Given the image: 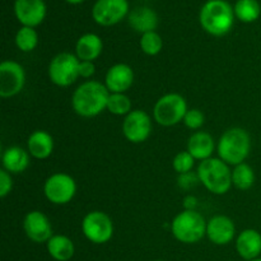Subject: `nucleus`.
I'll use <instances>...</instances> for the list:
<instances>
[{
    "mask_svg": "<svg viewBox=\"0 0 261 261\" xmlns=\"http://www.w3.org/2000/svg\"><path fill=\"white\" fill-rule=\"evenodd\" d=\"M129 24L133 30L142 35L153 32L158 25L157 13L148 7L135 8L129 14Z\"/></svg>",
    "mask_w": 261,
    "mask_h": 261,
    "instance_id": "nucleus-19",
    "label": "nucleus"
},
{
    "mask_svg": "<svg viewBox=\"0 0 261 261\" xmlns=\"http://www.w3.org/2000/svg\"><path fill=\"white\" fill-rule=\"evenodd\" d=\"M194 162H195V158H194L188 150H186V152H180L175 155V158H173V170H175L178 175L191 172V170H193L194 167Z\"/></svg>",
    "mask_w": 261,
    "mask_h": 261,
    "instance_id": "nucleus-29",
    "label": "nucleus"
},
{
    "mask_svg": "<svg viewBox=\"0 0 261 261\" xmlns=\"http://www.w3.org/2000/svg\"><path fill=\"white\" fill-rule=\"evenodd\" d=\"M251 140L249 133L241 127H231L218 142V155L227 165L237 166L245 162L250 153Z\"/></svg>",
    "mask_w": 261,
    "mask_h": 261,
    "instance_id": "nucleus-3",
    "label": "nucleus"
},
{
    "mask_svg": "<svg viewBox=\"0 0 261 261\" xmlns=\"http://www.w3.org/2000/svg\"><path fill=\"white\" fill-rule=\"evenodd\" d=\"M13 188V180L12 176L8 171H5L4 168L0 170V198L4 199L8 194L12 191Z\"/></svg>",
    "mask_w": 261,
    "mask_h": 261,
    "instance_id": "nucleus-32",
    "label": "nucleus"
},
{
    "mask_svg": "<svg viewBox=\"0 0 261 261\" xmlns=\"http://www.w3.org/2000/svg\"><path fill=\"white\" fill-rule=\"evenodd\" d=\"M23 228L31 241L36 244L47 242L53 234V227L47 217L40 211H33L27 213L23 221Z\"/></svg>",
    "mask_w": 261,
    "mask_h": 261,
    "instance_id": "nucleus-14",
    "label": "nucleus"
},
{
    "mask_svg": "<svg viewBox=\"0 0 261 261\" xmlns=\"http://www.w3.org/2000/svg\"><path fill=\"white\" fill-rule=\"evenodd\" d=\"M214 140L209 133L196 132L189 138L188 152L193 155L195 160L205 161L212 158L214 152Z\"/></svg>",
    "mask_w": 261,
    "mask_h": 261,
    "instance_id": "nucleus-18",
    "label": "nucleus"
},
{
    "mask_svg": "<svg viewBox=\"0 0 261 261\" xmlns=\"http://www.w3.org/2000/svg\"><path fill=\"white\" fill-rule=\"evenodd\" d=\"M255 182L254 170L247 163L234 166L232 171V185L236 186L240 190H249Z\"/></svg>",
    "mask_w": 261,
    "mask_h": 261,
    "instance_id": "nucleus-25",
    "label": "nucleus"
},
{
    "mask_svg": "<svg viewBox=\"0 0 261 261\" xmlns=\"http://www.w3.org/2000/svg\"><path fill=\"white\" fill-rule=\"evenodd\" d=\"M173 237L182 244H196L206 234V222L195 211H182L171 223Z\"/></svg>",
    "mask_w": 261,
    "mask_h": 261,
    "instance_id": "nucleus-5",
    "label": "nucleus"
},
{
    "mask_svg": "<svg viewBox=\"0 0 261 261\" xmlns=\"http://www.w3.org/2000/svg\"><path fill=\"white\" fill-rule=\"evenodd\" d=\"M43 193L50 203L55 205H65L75 195L76 184L68 173H54L45 181Z\"/></svg>",
    "mask_w": 261,
    "mask_h": 261,
    "instance_id": "nucleus-9",
    "label": "nucleus"
},
{
    "mask_svg": "<svg viewBox=\"0 0 261 261\" xmlns=\"http://www.w3.org/2000/svg\"><path fill=\"white\" fill-rule=\"evenodd\" d=\"M236 227L233 221L226 216H216L206 223V236L214 245H228L234 239Z\"/></svg>",
    "mask_w": 261,
    "mask_h": 261,
    "instance_id": "nucleus-15",
    "label": "nucleus"
},
{
    "mask_svg": "<svg viewBox=\"0 0 261 261\" xmlns=\"http://www.w3.org/2000/svg\"><path fill=\"white\" fill-rule=\"evenodd\" d=\"M38 43V35L32 27L19 28L15 35V45L23 53H31L36 48Z\"/></svg>",
    "mask_w": 261,
    "mask_h": 261,
    "instance_id": "nucleus-26",
    "label": "nucleus"
},
{
    "mask_svg": "<svg viewBox=\"0 0 261 261\" xmlns=\"http://www.w3.org/2000/svg\"><path fill=\"white\" fill-rule=\"evenodd\" d=\"M198 182H200L198 173L194 175L193 172L182 173V175L178 176V180H177L178 186H180L182 190H190V189H193L194 186L198 185Z\"/></svg>",
    "mask_w": 261,
    "mask_h": 261,
    "instance_id": "nucleus-31",
    "label": "nucleus"
},
{
    "mask_svg": "<svg viewBox=\"0 0 261 261\" xmlns=\"http://www.w3.org/2000/svg\"><path fill=\"white\" fill-rule=\"evenodd\" d=\"M236 250L242 259L251 261L261 254V234L256 229H245L237 236Z\"/></svg>",
    "mask_w": 261,
    "mask_h": 261,
    "instance_id": "nucleus-17",
    "label": "nucleus"
},
{
    "mask_svg": "<svg viewBox=\"0 0 261 261\" xmlns=\"http://www.w3.org/2000/svg\"><path fill=\"white\" fill-rule=\"evenodd\" d=\"M110 91L105 84L97 81H88L74 91L71 106L79 116L94 117L107 109Z\"/></svg>",
    "mask_w": 261,
    "mask_h": 261,
    "instance_id": "nucleus-1",
    "label": "nucleus"
},
{
    "mask_svg": "<svg viewBox=\"0 0 261 261\" xmlns=\"http://www.w3.org/2000/svg\"><path fill=\"white\" fill-rule=\"evenodd\" d=\"M14 14L20 24L35 28L45 19L46 4L43 0H15Z\"/></svg>",
    "mask_w": 261,
    "mask_h": 261,
    "instance_id": "nucleus-13",
    "label": "nucleus"
},
{
    "mask_svg": "<svg viewBox=\"0 0 261 261\" xmlns=\"http://www.w3.org/2000/svg\"><path fill=\"white\" fill-rule=\"evenodd\" d=\"M28 153L37 160H46L53 154L54 139L45 130H36L28 138Z\"/></svg>",
    "mask_w": 261,
    "mask_h": 261,
    "instance_id": "nucleus-20",
    "label": "nucleus"
},
{
    "mask_svg": "<svg viewBox=\"0 0 261 261\" xmlns=\"http://www.w3.org/2000/svg\"><path fill=\"white\" fill-rule=\"evenodd\" d=\"M103 50V43L99 36L94 33H86L76 41V56L82 61H93L101 55Z\"/></svg>",
    "mask_w": 261,
    "mask_h": 261,
    "instance_id": "nucleus-21",
    "label": "nucleus"
},
{
    "mask_svg": "<svg viewBox=\"0 0 261 261\" xmlns=\"http://www.w3.org/2000/svg\"><path fill=\"white\" fill-rule=\"evenodd\" d=\"M163 40L155 31L153 32H147L140 37V48L143 53L149 56L158 55L162 51Z\"/></svg>",
    "mask_w": 261,
    "mask_h": 261,
    "instance_id": "nucleus-28",
    "label": "nucleus"
},
{
    "mask_svg": "<svg viewBox=\"0 0 261 261\" xmlns=\"http://www.w3.org/2000/svg\"><path fill=\"white\" fill-rule=\"evenodd\" d=\"M78 56L70 53L58 54L48 65V78L59 87H69L79 78Z\"/></svg>",
    "mask_w": 261,
    "mask_h": 261,
    "instance_id": "nucleus-7",
    "label": "nucleus"
},
{
    "mask_svg": "<svg viewBox=\"0 0 261 261\" xmlns=\"http://www.w3.org/2000/svg\"><path fill=\"white\" fill-rule=\"evenodd\" d=\"M154 261H163V260H154Z\"/></svg>",
    "mask_w": 261,
    "mask_h": 261,
    "instance_id": "nucleus-37",
    "label": "nucleus"
},
{
    "mask_svg": "<svg viewBox=\"0 0 261 261\" xmlns=\"http://www.w3.org/2000/svg\"><path fill=\"white\" fill-rule=\"evenodd\" d=\"M65 2L70 3V4H81V3H83L84 0H65Z\"/></svg>",
    "mask_w": 261,
    "mask_h": 261,
    "instance_id": "nucleus-35",
    "label": "nucleus"
},
{
    "mask_svg": "<svg viewBox=\"0 0 261 261\" xmlns=\"http://www.w3.org/2000/svg\"><path fill=\"white\" fill-rule=\"evenodd\" d=\"M186 112L188 105L185 98L178 93H168L155 102L153 116L157 124L162 126H173L180 121H184Z\"/></svg>",
    "mask_w": 261,
    "mask_h": 261,
    "instance_id": "nucleus-6",
    "label": "nucleus"
},
{
    "mask_svg": "<svg viewBox=\"0 0 261 261\" xmlns=\"http://www.w3.org/2000/svg\"><path fill=\"white\" fill-rule=\"evenodd\" d=\"M196 173L200 184L216 195L228 193L232 186V171L221 158H208L201 161Z\"/></svg>",
    "mask_w": 261,
    "mask_h": 261,
    "instance_id": "nucleus-4",
    "label": "nucleus"
},
{
    "mask_svg": "<svg viewBox=\"0 0 261 261\" xmlns=\"http://www.w3.org/2000/svg\"><path fill=\"white\" fill-rule=\"evenodd\" d=\"M199 20L205 32L221 37L231 31L234 20V10L226 0H208L201 7Z\"/></svg>",
    "mask_w": 261,
    "mask_h": 261,
    "instance_id": "nucleus-2",
    "label": "nucleus"
},
{
    "mask_svg": "<svg viewBox=\"0 0 261 261\" xmlns=\"http://www.w3.org/2000/svg\"><path fill=\"white\" fill-rule=\"evenodd\" d=\"M96 71L93 61H82L79 63V76L82 78H91Z\"/></svg>",
    "mask_w": 261,
    "mask_h": 261,
    "instance_id": "nucleus-33",
    "label": "nucleus"
},
{
    "mask_svg": "<svg viewBox=\"0 0 261 261\" xmlns=\"http://www.w3.org/2000/svg\"><path fill=\"white\" fill-rule=\"evenodd\" d=\"M233 10L237 19L244 23H252L260 17L261 7L257 0H237Z\"/></svg>",
    "mask_w": 261,
    "mask_h": 261,
    "instance_id": "nucleus-24",
    "label": "nucleus"
},
{
    "mask_svg": "<svg viewBox=\"0 0 261 261\" xmlns=\"http://www.w3.org/2000/svg\"><path fill=\"white\" fill-rule=\"evenodd\" d=\"M204 121H205L204 114L198 109L188 110L185 117H184V124L191 130L200 129V127L204 125Z\"/></svg>",
    "mask_w": 261,
    "mask_h": 261,
    "instance_id": "nucleus-30",
    "label": "nucleus"
},
{
    "mask_svg": "<svg viewBox=\"0 0 261 261\" xmlns=\"http://www.w3.org/2000/svg\"><path fill=\"white\" fill-rule=\"evenodd\" d=\"M129 13L127 0H97L92 8L94 22L103 27L117 24Z\"/></svg>",
    "mask_w": 261,
    "mask_h": 261,
    "instance_id": "nucleus-10",
    "label": "nucleus"
},
{
    "mask_svg": "<svg viewBox=\"0 0 261 261\" xmlns=\"http://www.w3.org/2000/svg\"><path fill=\"white\" fill-rule=\"evenodd\" d=\"M134 83V71L127 64H116L107 70L105 86L110 93H124Z\"/></svg>",
    "mask_w": 261,
    "mask_h": 261,
    "instance_id": "nucleus-16",
    "label": "nucleus"
},
{
    "mask_svg": "<svg viewBox=\"0 0 261 261\" xmlns=\"http://www.w3.org/2000/svg\"><path fill=\"white\" fill-rule=\"evenodd\" d=\"M48 255L56 261H69L74 256L75 247L69 237L55 234L46 242Z\"/></svg>",
    "mask_w": 261,
    "mask_h": 261,
    "instance_id": "nucleus-23",
    "label": "nucleus"
},
{
    "mask_svg": "<svg viewBox=\"0 0 261 261\" xmlns=\"http://www.w3.org/2000/svg\"><path fill=\"white\" fill-rule=\"evenodd\" d=\"M25 83L24 69L13 60L0 64V97L10 98L19 93Z\"/></svg>",
    "mask_w": 261,
    "mask_h": 261,
    "instance_id": "nucleus-11",
    "label": "nucleus"
},
{
    "mask_svg": "<svg viewBox=\"0 0 261 261\" xmlns=\"http://www.w3.org/2000/svg\"><path fill=\"white\" fill-rule=\"evenodd\" d=\"M3 167L9 173H22L30 165V153L20 147H9L2 157Z\"/></svg>",
    "mask_w": 261,
    "mask_h": 261,
    "instance_id": "nucleus-22",
    "label": "nucleus"
},
{
    "mask_svg": "<svg viewBox=\"0 0 261 261\" xmlns=\"http://www.w3.org/2000/svg\"><path fill=\"white\" fill-rule=\"evenodd\" d=\"M107 110L111 114L122 116L133 111L132 101L125 93H110L109 101H107Z\"/></svg>",
    "mask_w": 261,
    "mask_h": 261,
    "instance_id": "nucleus-27",
    "label": "nucleus"
},
{
    "mask_svg": "<svg viewBox=\"0 0 261 261\" xmlns=\"http://www.w3.org/2000/svg\"><path fill=\"white\" fill-rule=\"evenodd\" d=\"M196 198L194 196H186L185 200H184V205H185L186 211H194V208L196 206Z\"/></svg>",
    "mask_w": 261,
    "mask_h": 261,
    "instance_id": "nucleus-34",
    "label": "nucleus"
},
{
    "mask_svg": "<svg viewBox=\"0 0 261 261\" xmlns=\"http://www.w3.org/2000/svg\"><path fill=\"white\" fill-rule=\"evenodd\" d=\"M251 261H261V257H256V259H254V260H251Z\"/></svg>",
    "mask_w": 261,
    "mask_h": 261,
    "instance_id": "nucleus-36",
    "label": "nucleus"
},
{
    "mask_svg": "<svg viewBox=\"0 0 261 261\" xmlns=\"http://www.w3.org/2000/svg\"><path fill=\"white\" fill-rule=\"evenodd\" d=\"M82 232L92 244H106L114 236V223L103 212H89L82 222Z\"/></svg>",
    "mask_w": 261,
    "mask_h": 261,
    "instance_id": "nucleus-8",
    "label": "nucleus"
},
{
    "mask_svg": "<svg viewBox=\"0 0 261 261\" xmlns=\"http://www.w3.org/2000/svg\"><path fill=\"white\" fill-rule=\"evenodd\" d=\"M152 132V120L149 115L142 110H133L126 115L122 122V133L129 142L134 144L145 142Z\"/></svg>",
    "mask_w": 261,
    "mask_h": 261,
    "instance_id": "nucleus-12",
    "label": "nucleus"
}]
</instances>
